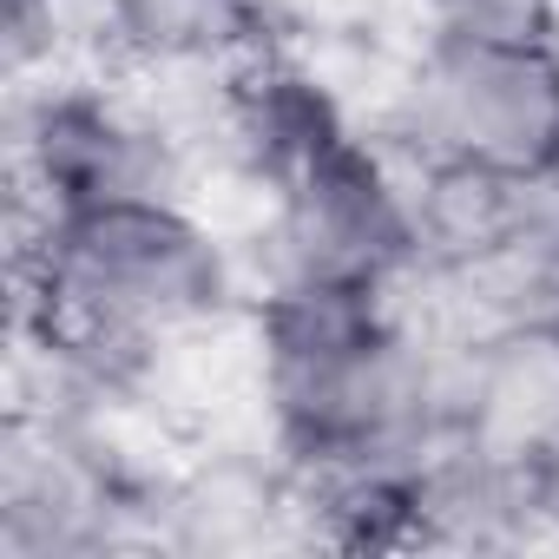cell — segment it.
I'll return each instance as SVG.
<instances>
[{"mask_svg": "<svg viewBox=\"0 0 559 559\" xmlns=\"http://www.w3.org/2000/svg\"><path fill=\"white\" fill-rule=\"evenodd\" d=\"M8 257L14 336L73 356L93 382L145 395L171 421L198 356L250 317L243 250L204 204H80L40 243Z\"/></svg>", "mask_w": 559, "mask_h": 559, "instance_id": "cell-1", "label": "cell"}, {"mask_svg": "<svg viewBox=\"0 0 559 559\" xmlns=\"http://www.w3.org/2000/svg\"><path fill=\"white\" fill-rule=\"evenodd\" d=\"M257 428L284 467L421 461L441 441V343L389 284H270L250 297Z\"/></svg>", "mask_w": 559, "mask_h": 559, "instance_id": "cell-2", "label": "cell"}, {"mask_svg": "<svg viewBox=\"0 0 559 559\" xmlns=\"http://www.w3.org/2000/svg\"><path fill=\"white\" fill-rule=\"evenodd\" d=\"M369 132L402 165H559V40L421 34Z\"/></svg>", "mask_w": 559, "mask_h": 559, "instance_id": "cell-3", "label": "cell"}, {"mask_svg": "<svg viewBox=\"0 0 559 559\" xmlns=\"http://www.w3.org/2000/svg\"><path fill=\"white\" fill-rule=\"evenodd\" d=\"M441 441L539 467L559 448V330H493L441 343Z\"/></svg>", "mask_w": 559, "mask_h": 559, "instance_id": "cell-4", "label": "cell"}, {"mask_svg": "<svg viewBox=\"0 0 559 559\" xmlns=\"http://www.w3.org/2000/svg\"><path fill=\"white\" fill-rule=\"evenodd\" d=\"M421 21L467 40H559V0H421Z\"/></svg>", "mask_w": 559, "mask_h": 559, "instance_id": "cell-5", "label": "cell"}, {"mask_svg": "<svg viewBox=\"0 0 559 559\" xmlns=\"http://www.w3.org/2000/svg\"><path fill=\"white\" fill-rule=\"evenodd\" d=\"M539 520H546V539H559V448L539 461Z\"/></svg>", "mask_w": 559, "mask_h": 559, "instance_id": "cell-6", "label": "cell"}]
</instances>
